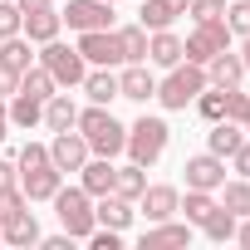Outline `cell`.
<instances>
[{
  "label": "cell",
  "instance_id": "cell-29",
  "mask_svg": "<svg viewBox=\"0 0 250 250\" xmlns=\"http://www.w3.org/2000/svg\"><path fill=\"white\" fill-rule=\"evenodd\" d=\"M118 44H123V64H147V30L143 25H123Z\"/></svg>",
  "mask_w": 250,
  "mask_h": 250
},
{
  "label": "cell",
  "instance_id": "cell-33",
  "mask_svg": "<svg viewBox=\"0 0 250 250\" xmlns=\"http://www.w3.org/2000/svg\"><path fill=\"white\" fill-rule=\"evenodd\" d=\"M211 206H216V191H191V187H187V201H177V211H187L191 226H201L211 216Z\"/></svg>",
  "mask_w": 250,
  "mask_h": 250
},
{
  "label": "cell",
  "instance_id": "cell-39",
  "mask_svg": "<svg viewBox=\"0 0 250 250\" xmlns=\"http://www.w3.org/2000/svg\"><path fill=\"white\" fill-rule=\"evenodd\" d=\"M88 245H93V250H118V245H123V230H113V226H93V230H88Z\"/></svg>",
  "mask_w": 250,
  "mask_h": 250
},
{
  "label": "cell",
  "instance_id": "cell-46",
  "mask_svg": "<svg viewBox=\"0 0 250 250\" xmlns=\"http://www.w3.org/2000/svg\"><path fill=\"white\" fill-rule=\"evenodd\" d=\"M167 5H172L177 15H187V5H191V0H167Z\"/></svg>",
  "mask_w": 250,
  "mask_h": 250
},
{
  "label": "cell",
  "instance_id": "cell-16",
  "mask_svg": "<svg viewBox=\"0 0 250 250\" xmlns=\"http://www.w3.org/2000/svg\"><path fill=\"white\" fill-rule=\"evenodd\" d=\"M147 64H157V69L182 64V35L177 30H152L147 35Z\"/></svg>",
  "mask_w": 250,
  "mask_h": 250
},
{
  "label": "cell",
  "instance_id": "cell-32",
  "mask_svg": "<svg viewBox=\"0 0 250 250\" xmlns=\"http://www.w3.org/2000/svg\"><path fill=\"white\" fill-rule=\"evenodd\" d=\"M191 108H196V113H201L206 123H221V118H226V88L206 83V88L196 93V103H191Z\"/></svg>",
  "mask_w": 250,
  "mask_h": 250
},
{
  "label": "cell",
  "instance_id": "cell-37",
  "mask_svg": "<svg viewBox=\"0 0 250 250\" xmlns=\"http://www.w3.org/2000/svg\"><path fill=\"white\" fill-rule=\"evenodd\" d=\"M44 162H49V147H44V143H25V147L15 152V167H20V172H30V167H44Z\"/></svg>",
  "mask_w": 250,
  "mask_h": 250
},
{
  "label": "cell",
  "instance_id": "cell-14",
  "mask_svg": "<svg viewBox=\"0 0 250 250\" xmlns=\"http://www.w3.org/2000/svg\"><path fill=\"white\" fill-rule=\"evenodd\" d=\"M118 98H133V103L157 98V79H152V69H147V64H128V69L118 74Z\"/></svg>",
  "mask_w": 250,
  "mask_h": 250
},
{
  "label": "cell",
  "instance_id": "cell-15",
  "mask_svg": "<svg viewBox=\"0 0 250 250\" xmlns=\"http://www.w3.org/2000/svg\"><path fill=\"white\" fill-rule=\"evenodd\" d=\"M133 201H123L118 191H108V196H93V221L98 226H113V230H128L133 226Z\"/></svg>",
  "mask_w": 250,
  "mask_h": 250
},
{
  "label": "cell",
  "instance_id": "cell-30",
  "mask_svg": "<svg viewBox=\"0 0 250 250\" xmlns=\"http://www.w3.org/2000/svg\"><path fill=\"white\" fill-rule=\"evenodd\" d=\"M221 206H226V211H235V216H250V177L221 182Z\"/></svg>",
  "mask_w": 250,
  "mask_h": 250
},
{
  "label": "cell",
  "instance_id": "cell-41",
  "mask_svg": "<svg viewBox=\"0 0 250 250\" xmlns=\"http://www.w3.org/2000/svg\"><path fill=\"white\" fill-rule=\"evenodd\" d=\"M20 88V69H10V64H0V98H10Z\"/></svg>",
  "mask_w": 250,
  "mask_h": 250
},
{
  "label": "cell",
  "instance_id": "cell-31",
  "mask_svg": "<svg viewBox=\"0 0 250 250\" xmlns=\"http://www.w3.org/2000/svg\"><path fill=\"white\" fill-rule=\"evenodd\" d=\"M172 20H177V10L167 5V0H143V15H138V25L152 35V30H172Z\"/></svg>",
  "mask_w": 250,
  "mask_h": 250
},
{
  "label": "cell",
  "instance_id": "cell-6",
  "mask_svg": "<svg viewBox=\"0 0 250 250\" xmlns=\"http://www.w3.org/2000/svg\"><path fill=\"white\" fill-rule=\"evenodd\" d=\"M221 49H230V25H226V15H221V20L196 25V30L182 40V59H187V64H201V69H206Z\"/></svg>",
  "mask_w": 250,
  "mask_h": 250
},
{
  "label": "cell",
  "instance_id": "cell-5",
  "mask_svg": "<svg viewBox=\"0 0 250 250\" xmlns=\"http://www.w3.org/2000/svg\"><path fill=\"white\" fill-rule=\"evenodd\" d=\"M49 201H54V216H59V226H64L74 240H88V230L98 226V221H93V196H88L83 187H59Z\"/></svg>",
  "mask_w": 250,
  "mask_h": 250
},
{
  "label": "cell",
  "instance_id": "cell-22",
  "mask_svg": "<svg viewBox=\"0 0 250 250\" xmlns=\"http://www.w3.org/2000/svg\"><path fill=\"white\" fill-rule=\"evenodd\" d=\"M245 79V64H240V54H230V49H221L211 64H206V83H216V88H235Z\"/></svg>",
  "mask_w": 250,
  "mask_h": 250
},
{
  "label": "cell",
  "instance_id": "cell-20",
  "mask_svg": "<svg viewBox=\"0 0 250 250\" xmlns=\"http://www.w3.org/2000/svg\"><path fill=\"white\" fill-rule=\"evenodd\" d=\"M0 230H5V245H15V250H30V245H40V221H35V211H30V206H25L20 216H10Z\"/></svg>",
  "mask_w": 250,
  "mask_h": 250
},
{
  "label": "cell",
  "instance_id": "cell-17",
  "mask_svg": "<svg viewBox=\"0 0 250 250\" xmlns=\"http://www.w3.org/2000/svg\"><path fill=\"white\" fill-rule=\"evenodd\" d=\"M113 157H88L83 167H79V187L88 191V196H108L113 191Z\"/></svg>",
  "mask_w": 250,
  "mask_h": 250
},
{
  "label": "cell",
  "instance_id": "cell-25",
  "mask_svg": "<svg viewBox=\"0 0 250 250\" xmlns=\"http://www.w3.org/2000/svg\"><path fill=\"white\" fill-rule=\"evenodd\" d=\"M235 221H240V216H235V211H226V206L216 201V206H211V216L201 221V235H206V240H216V245H226V240H235Z\"/></svg>",
  "mask_w": 250,
  "mask_h": 250
},
{
  "label": "cell",
  "instance_id": "cell-35",
  "mask_svg": "<svg viewBox=\"0 0 250 250\" xmlns=\"http://www.w3.org/2000/svg\"><path fill=\"white\" fill-rule=\"evenodd\" d=\"M226 25H230V35H250V0H235V5H226Z\"/></svg>",
  "mask_w": 250,
  "mask_h": 250
},
{
  "label": "cell",
  "instance_id": "cell-4",
  "mask_svg": "<svg viewBox=\"0 0 250 250\" xmlns=\"http://www.w3.org/2000/svg\"><path fill=\"white\" fill-rule=\"evenodd\" d=\"M35 59L49 69V79H54L59 88H79V83H83V74H88V64H83L79 44H64V40H44Z\"/></svg>",
  "mask_w": 250,
  "mask_h": 250
},
{
  "label": "cell",
  "instance_id": "cell-13",
  "mask_svg": "<svg viewBox=\"0 0 250 250\" xmlns=\"http://www.w3.org/2000/svg\"><path fill=\"white\" fill-rule=\"evenodd\" d=\"M64 187V172L54 167V162H44V167H30V172H20V191L30 196V201H49L54 191Z\"/></svg>",
  "mask_w": 250,
  "mask_h": 250
},
{
  "label": "cell",
  "instance_id": "cell-45",
  "mask_svg": "<svg viewBox=\"0 0 250 250\" xmlns=\"http://www.w3.org/2000/svg\"><path fill=\"white\" fill-rule=\"evenodd\" d=\"M240 64H245V74H250V35L240 40Z\"/></svg>",
  "mask_w": 250,
  "mask_h": 250
},
{
  "label": "cell",
  "instance_id": "cell-2",
  "mask_svg": "<svg viewBox=\"0 0 250 250\" xmlns=\"http://www.w3.org/2000/svg\"><path fill=\"white\" fill-rule=\"evenodd\" d=\"M206 88V69L201 64H172L167 69V79H157V103L162 108H172V113H182V108H191L196 103V93Z\"/></svg>",
  "mask_w": 250,
  "mask_h": 250
},
{
  "label": "cell",
  "instance_id": "cell-48",
  "mask_svg": "<svg viewBox=\"0 0 250 250\" xmlns=\"http://www.w3.org/2000/svg\"><path fill=\"white\" fill-rule=\"evenodd\" d=\"M0 245H5V230H0Z\"/></svg>",
  "mask_w": 250,
  "mask_h": 250
},
{
  "label": "cell",
  "instance_id": "cell-44",
  "mask_svg": "<svg viewBox=\"0 0 250 250\" xmlns=\"http://www.w3.org/2000/svg\"><path fill=\"white\" fill-rule=\"evenodd\" d=\"M10 138V108H5V98H0V143Z\"/></svg>",
  "mask_w": 250,
  "mask_h": 250
},
{
  "label": "cell",
  "instance_id": "cell-27",
  "mask_svg": "<svg viewBox=\"0 0 250 250\" xmlns=\"http://www.w3.org/2000/svg\"><path fill=\"white\" fill-rule=\"evenodd\" d=\"M0 64H10V69H30L35 64V40L30 35H10V40H0Z\"/></svg>",
  "mask_w": 250,
  "mask_h": 250
},
{
  "label": "cell",
  "instance_id": "cell-11",
  "mask_svg": "<svg viewBox=\"0 0 250 250\" xmlns=\"http://www.w3.org/2000/svg\"><path fill=\"white\" fill-rule=\"evenodd\" d=\"M177 201H182V191H177V187H167V182H152V187H147V191H143L133 206H138L147 221H172V216H177Z\"/></svg>",
  "mask_w": 250,
  "mask_h": 250
},
{
  "label": "cell",
  "instance_id": "cell-36",
  "mask_svg": "<svg viewBox=\"0 0 250 250\" xmlns=\"http://www.w3.org/2000/svg\"><path fill=\"white\" fill-rule=\"evenodd\" d=\"M20 25H25L20 5H15V0H0V40H10V35H20Z\"/></svg>",
  "mask_w": 250,
  "mask_h": 250
},
{
  "label": "cell",
  "instance_id": "cell-10",
  "mask_svg": "<svg viewBox=\"0 0 250 250\" xmlns=\"http://www.w3.org/2000/svg\"><path fill=\"white\" fill-rule=\"evenodd\" d=\"M187 187L191 191H221V182H226V157H216V152H196V157H187Z\"/></svg>",
  "mask_w": 250,
  "mask_h": 250
},
{
  "label": "cell",
  "instance_id": "cell-12",
  "mask_svg": "<svg viewBox=\"0 0 250 250\" xmlns=\"http://www.w3.org/2000/svg\"><path fill=\"white\" fill-rule=\"evenodd\" d=\"M191 221H152L143 235H138V245L143 250H162V245H191Z\"/></svg>",
  "mask_w": 250,
  "mask_h": 250
},
{
  "label": "cell",
  "instance_id": "cell-40",
  "mask_svg": "<svg viewBox=\"0 0 250 250\" xmlns=\"http://www.w3.org/2000/svg\"><path fill=\"white\" fill-rule=\"evenodd\" d=\"M230 162H235V177H250V133H245V143L230 152Z\"/></svg>",
  "mask_w": 250,
  "mask_h": 250
},
{
  "label": "cell",
  "instance_id": "cell-43",
  "mask_svg": "<svg viewBox=\"0 0 250 250\" xmlns=\"http://www.w3.org/2000/svg\"><path fill=\"white\" fill-rule=\"evenodd\" d=\"M235 240L250 250V216H240V221H235Z\"/></svg>",
  "mask_w": 250,
  "mask_h": 250
},
{
  "label": "cell",
  "instance_id": "cell-1",
  "mask_svg": "<svg viewBox=\"0 0 250 250\" xmlns=\"http://www.w3.org/2000/svg\"><path fill=\"white\" fill-rule=\"evenodd\" d=\"M74 128L83 133V143H88V152L93 157H118L123 152V143H128V128L103 108V103H88V108H79V123Z\"/></svg>",
  "mask_w": 250,
  "mask_h": 250
},
{
  "label": "cell",
  "instance_id": "cell-23",
  "mask_svg": "<svg viewBox=\"0 0 250 250\" xmlns=\"http://www.w3.org/2000/svg\"><path fill=\"white\" fill-rule=\"evenodd\" d=\"M83 93H88V103H113L118 98V74L113 69H98V64H88V74H83V83H79Z\"/></svg>",
  "mask_w": 250,
  "mask_h": 250
},
{
  "label": "cell",
  "instance_id": "cell-18",
  "mask_svg": "<svg viewBox=\"0 0 250 250\" xmlns=\"http://www.w3.org/2000/svg\"><path fill=\"white\" fill-rule=\"evenodd\" d=\"M5 108H10V128H25V133H30V128H40V123H44V103L30 98V93H20V88L5 98Z\"/></svg>",
  "mask_w": 250,
  "mask_h": 250
},
{
  "label": "cell",
  "instance_id": "cell-49",
  "mask_svg": "<svg viewBox=\"0 0 250 250\" xmlns=\"http://www.w3.org/2000/svg\"><path fill=\"white\" fill-rule=\"evenodd\" d=\"M113 5H118V0H113Z\"/></svg>",
  "mask_w": 250,
  "mask_h": 250
},
{
  "label": "cell",
  "instance_id": "cell-19",
  "mask_svg": "<svg viewBox=\"0 0 250 250\" xmlns=\"http://www.w3.org/2000/svg\"><path fill=\"white\" fill-rule=\"evenodd\" d=\"M74 123H79V103H74L69 93H49V98H44V128H49V133H69Z\"/></svg>",
  "mask_w": 250,
  "mask_h": 250
},
{
  "label": "cell",
  "instance_id": "cell-47",
  "mask_svg": "<svg viewBox=\"0 0 250 250\" xmlns=\"http://www.w3.org/2000/svg\"><path fill=\"white\" fill-rule=\"evenodd\" d=\"M240 128H245V133H250V108H245V113H240Z\"/></svg>",
  "mask_w": 250,
  "mask_h": 250
},
{
  "label": "cell",
  "instance_id": "cell-21",
  "mask_svg": "<svg viewBox=\"0 0 250 250\" xmlns=\"http://www.w3.org/2000/svg\"><path fill=\"white\" fill-rule=\"evenodd\" d=\"M59 30H64V20H59V10H54V5H44V10H30V15H25V25H20V35H30L35 44H44V40H59Z\"/></svg>",
  "mask_w": 250,
  "mask_h": 250
},
{
  "label": "cell",
  "instance_id": "cell-8",
  "mask_svg": "<svg viewBox=\"0 0 250 250\" xmlns=\"http://www.w3.org/2000/svg\"><path fill=\"white\" fill-rule=\"evenodd\" d=\"M79 54H83V64H98V69H118V64H123V44H118V30H83V35H79Z\"/></svg>",
  "mask_w": 250,
  "mask_h": 250
},
{
  "label": "cell",
  "instance_id": "cell-42",
  "mask_svg": "<svg viewBox=\"0 0 250 250\" xmlns=\"http://www.w3.org/2000/svg\"><path fill=\"white\" fill-rule=\"evenodd\" d=\"M20 182V167H15V157H0V187H15Z\"/></svg>",
  "mask_w": 250,
  "mask_h": 250
},
{
  "label": "cell",
  "instance_id": "cell-34",
  "mask_svg": "<svg viewBox=\"0 0 250 250\" xmlns=\"http://www.w3.org/2000/svg\"><path fill=\"white\" fill-rule=\"evenodd\" d=\"M25 206H30V196L20 191V182H15V187H0V226H5L10 216H20Z\"/></svg>",
  "mask_w": 250,
  "mask_h": 250
},
{
  "label": "cell",
  "instance_id": "cell-24",
  "mask_svg": "<svg viewBox=\"0 0 250 250\" xmlns=\"http://www.w3.org/2000/svg\"><path fill=\"white\" fill-rule=\"evenodd\" d=\"M240 143H245V128H240V123H230V118L211 123V133H206V152H216V157H230Z\"/></svg>",
  "mask_w": 250,
  "mask_h": 250
},
{
  "label": "cell",
  "instance_id": "cell-28",
  "mask_svg": "<svg viewBox=\"0 0 250 250\" xmlns=\"http://www.w3.org/2000/svg\"><path fill=\"white\" fill-rule=\"evenodd\" d=\"M20 93H30V98H40V103H44L49 93H59V83H54V79H49V69L35 59V64L20 74Z\"/></svg>",
  "mask_w": 250,
  "mask_h": 250
},
{
  "label": "cell",
  "instance_id": "cell-9",
  "mask_svg": "<svg viewBox=\"0 0 250 250\" xmlns=\"http://www.w3.org/2000/svg\"><path fill=\"white\" fill-rule=\"evenodd\" d=\"M88 157H93V152H88V143H83V133H79V128L54 133V143H49V162H54L64 177H69V172H79Z\"/></svg>",
  "mask_w": 250,
  "mask_h": 250
},
{
  "label": "cell",
  "instance_id": "cell-26",
  "mask_svg": "<svg viewBox=\"0 0 250 250\" xmlns=\"http://www.w3.org/2000/svg\"><path fill=\"white\" fill-rule=\"evenodd\" d=\"M113 191H118L123 201H138V196L147 191V167H138V162L118 167V172H113Z\"/></svg>",
  "mask_w": 250,
  "mask_h": 250
},
{
  "label": "cell",
  "instance_id": "cell-3",
  "mask_svg": "<svg viewBox=\"0 0 250 250\" xmlns=\"http://www.w3.org/2000/svg\"><path fill=\"white\" fill-rule=\"evenodd\" d=\"M167 143H172V128H167V118H138L133 128H128V143H123V152H128L138 167H152L162 152H167Z\"/></svg>",
  "mask_w": 250,
  "mask_h": 250
},
{
  "label": "cell",
  "instance_id": "cell-7",
  "mask_svg": "<svg viewBox=\"0 0 250 250\" xmlns=\"http://www.w3.org/2000/svg\"><path fill=\"white\" fill-rule=\"evenodd\" d=\"M69 30H113V0H64V15Z\"/></svg>",
  "mask_w": 250,
  "mask_h": 250
},
{
  "label": "cell",
  "instance_id": "cell-38",
  "mask_svg": "<svg viewBox=\"0 0 250 250\" xmlns=\"http://www.w3.org/2000/svg\"><path fill=\"white\" fill-rule=\"evenodd\" d=\"M187 15H191L196 25H206V20H221V15H226V0H191V5H187Z\"/></svg>",
  "mask_w": 250,
  "mask_h": 250
}]
</instances>
